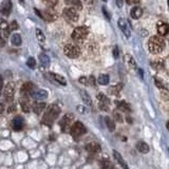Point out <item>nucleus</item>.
<instances>
[{
    "label": "nucleus",
    "instance_id": "7c9ffc66",
    "mask_svg": "<svg viewBox=\"0 0 169 169\" xmlns=\"http://www.w3.org/2000/svg\"><path fill=\"white\" fill-rule=\"evenodd\" d=\"M105 122H106V125L108 127V129L111 131V132H113L114 130H115V124H114V122L111 120L110 117H105Z\"/></svg>",
    "mask_w": 169,
    "mask_h": 169
},
{
    "label": "nucleus",
    "instance_id": "c756f323",
    "mask_svg": "<svg viewBox=\"0 0 169 169\" xmlns=\"http://www.w3.org/2000/svg\"><path fill=\"white\" fill-rule=\"evenodd\" d=\"M101 169H114L113 164L109 160H101Z\"/></svg>",
    "mask_w": 169,
    "mask_h": 169
},
{
    "label": "nucleus",
    "instance_id": "5701e85b",
    "mask_svg": "<svg viewBox=\"0 0 169 169\" xmlns=\"http://www.w3.org/2000/svg\"><path fill=\"white\" fill-rule=\"evenodd\" d=\"M11 9H12V4L11 2L6 1V2H3L0 6V11H1L2 14L4 15H9L10 12H11Z\"/></svg>",
    "mask_w": 169,
    "mask_h": 169
},
{
    "label": "nucleus",
    "instance_id": "20e7f679",
    "mask_svg": "<svg viewBox=\"0 0 169 169\" xmlns=\"http://www.w3.org/2000/svg\"><path fill=\"white\" fill-rule=\"evenodd\" d=\"M64 53L66 56L70 57V58H77L80 55V49L75 44H67L64 48Z\"/></svg>",
    "mask_w": 169,
    "mask_h": 169
},
{
    "label": "nucleus",
    "instance_id": "2f4dec72",
    "mask_svg": "<svg viewBox=\"0 0 169 169\" xmlns=\"http://www.w3.org/2000/svg\"><path fill=\"white\" fill-rule=\"evenodd\" d=\"M36 38L39 42H44V40H46L43 33H42V31L40 29H36Z\"/></svg>",
    "mask_w": 169,
    "mask_h": 169
},
{
    "label": "nucleus",
    "instance_id": "9b49d317",
    "mask_svg": "<svg viewBox=\"0 0 169 169\" xmlns=\"http://www.w3.org/2000/svg\"><path fill=\"white\" fill-rule=\"evenodd\" d=\"M117 24L122 30V32L124 33V35L126 37H130V29L128 27V22H127L124 18H120L117 21Z\"/></svg>",
    "mask_w": 169,
    "mask_h": 169
},
{
    "label": "nucleus",
    "instance_id": "3c124183",
    "mask_svg": "<svg viewBox=\"0 0 169 169\" xmlns=\"http://www.w3.org/2000/svg\"><path fill=\"white\" fill-rule=\"evenodd\" d=\"M114 169H115V168H114Z\"/></svg>",
    "mask_w": 169,
    "mask_h": 169
},
{
    "label": "nucleus",
    "instance_id": "58836bf2",
    "mask_svg": "<svg viewBox=\"0 0 169 169\" xmlns=\"http://www.w3.org/2000/svg\"><path fill=\"white\" fill-rule=\"evenodd\" d=\"M0 29L4 30V31L7 30V23H6V21H1V22H0Z\"/></svg>",
    "mask_w": 169,
    "mask_h": 169
},
{
    "label": "nucleus",
    "instance_id": "ddd939ff",
    "mask_svg": "<svg viewBox=\"0 0 169 169\" xmlns=\"http://www.w3.org/2000/svg\"><path fill=\"white\" fill-rule=\"evenodd\" d=\"M23 118L21 116H16L13 121H12V128L15 131H20L22 128H23Z\"/></svg>",
    "mask_w": 169,
    "mask_h": 169
},
{
    "label": "nucleus",
    "instance_id": "aec40b11",
    "mask_svg": "<svg viewBox=\"0 0 169 169\" xmlns=\"http://www.w3.org/2000/svg\"><path fill=\"white\" fill-rule=\"evenodd\" d=\"M130 15L133 19H138L142 15H143V10H142V7L140 6H134L132 7V10H131Z\"/></svg>",
    "mask_w": 169,
    "mask_h": 169
},
{
    "label": "nucleus",
    "instance_id": "cd10ccee",
    "mask_svg": "<svg viewBox=\"0 0 169 169\" xmlns=\"http://www.w3.org/2000/svg\"><path fill=\"white\" fill-rule=\"evenodd\" d=\"M122 88H123V84H115V86L111 87V88L109 89V93H110L111 95H117V94L120 93V91L122 90Z\"/></svg>",
    "mask_w": 169,
    "mask_h": 169
},
{
    "label": "nucleus",
    "instance_id": "412c9836",
    "mask_svg": "<svg viewBox=\"0 0 169 169\" xmlns=\"http://www.w3.org/2000/svg\"><path fill=\"white\" fill-rule=\"evenodd\" d=\"M46 107H47L46 103H40V101H39V103H35L33 106V111L36 114H40L42 111L46 109Z\"/></svg>",
    "mask_w": 169,
    "mask_h": 169
},
{
    "label": "nucleus",
    "instance_id": "e433bc0d",
    "mask_svg": "<svg viewBox=\"0 0 169 169\" xmlns=\"http://www.w3.org/2000/svg\"><path fill=\"white\" fill-rule=\"evenodd\" d=\"M19 27H18V23H17V21H12L11 22V30H17Z\"/></svg>",
    "mask_w": 169,
    "mask_h": 169
},
{
    "label": "nucleus",
    "instance_id": "f3484780",
    "mask_svg": "<svg viewBox=\"0 0 169 169\" xmlns=\"http://www.w3.org/2000/svg\"><path fill=\"white\" fill-rule=\"evenodd\" d=\"M49 75L51 76L52 79H53L54 81H56V83H58L59 84H61V86H66L67 84V80L66 78L64 77V76L59 75V74H56V73H49Z\"/></svg>",
    "mask_w": 169,
    "mask_h": 169
},
{
    "label": "nucleus",
    "instance_id": "0eeeda50",
    "mask_svg": "<svg viewBox=\"0 0 169 169\" xmlns=\"http://www.w3.org/2000/svg\"><path fill=\"white\" fill-rule=\"evenodd\" d=\"M3 95L6 101H12L14 99V95H15V84L14 83H9L6 84V88H4V92Z\"/></svg>",
    "mask_w": 169,
    "mask_h": 169
},
{
    "label": "nucleus",
    "instance_id": "09e8293b",
    "mask_svg": "<svg viewBox=\"0 0 169 169\" xmlns=\"http://www.w3.org/2000/svg\"><path fill=\"white\" fill-rule=\"evenodd\" d=\"M2 46H3V39L0 38V47H2Z\"/></svg>",
    "mask_w": 169,
    "mask_h": 169
},
{
    "label": "nucleus",
    "instance_id": "c9c22d12",
    "mask_svg": "<svg viewBox=\"0 0 169 169\" xmlns=\"http://www.w3.org/2000/svg\"><path fill=\"white\" fill-rule=\"evenodd\" d=\"M113 115H114V117H115V120L117 121L118 123H122V122H123V116H122V115H121V113H118L117 111H114Z\"/></svg>",
    "mask_w": 169,
    "mask_h": 169
},
{
    "label": "nucleus",
    "instance_id": "2eb2a0df",
    "mask_svg": "<svg viewBox=\"0 0 169 169\" xmlns=\"http://www.w3.org/2000/svg\"><path fill=\"white\" fill-rule=\"evenodd\" d=\"M84 148H86V150L88 151V152H90V153H97V152L101 151V146H99V144L95 143V142L88 143Z\"/></svg>",
    "mask_w": 169,
    "mask_h": 169
},
{
    "label": "nucleus",
    "instance_id": "a19ab883",
    "mask_svg": "<svg viewBox=\"0 0 169 169\" xmlns=\"http://www.w3.org/2000/svg\"><path fill=\"white\" fill-rule=\"evenodd\" d=\"M79 83H81V84H88V79L84 77V76H83V77L79 78Z\"/></svg>",
    "mask_w": 169,
    "mask_h": 169
},
{
    "label": "nucleus",
    "instance_id": "39448f33",
    "mask_svg": "<svg viewBox=\"0 0 169 169\" xmlns=\"http://www.w3.org/2000/svg\"><path fill=\"white\" fill-rule=\"evenodd\" d=\"M64 17L69 23H73L78 20V13L75 7H67L64 11Z\"/></svg>",
    "mask_w": 169,
    "mask_h": 169
},
{
    "label": "nucleus",
    "instance_id": "a18cd8bd",
    "mask_svg": "<svg viewBox=\"0 0 169 169\" xmlns=\"http://www.w3.org/2000/svg\"><path fill=\"white\" fill-rule=\"evenodd\" d=\"M94 77L93 76H90V78H89V83H90V84H92V86H94Z\"/></svg>",
    "mask_w": 169,
    "mask_h": 169
},
{
    "label": "nucleus",
    "instance_id": "4468645a",
    "mask_svg": "<svg viewBox=\"0 0 169 169\" xmlns=\"http://www.w3.org/2000/svg\"><path fill=\"white\" fill-rule=\"evenodd\" d=\"M97 99L99 101V107H101V110L108 111V109H109V99L107 98V96H105L104 94H98Z\"/></svg>",
    "mask_w": 169,
    "mask_h": 169
},
{
    "label": "nucleus",
    "instance_id": "dca6fc26",
    "mask_svg": "<svg viewBox=\"0 0 169 169\" xmlns=\"http://www.w3.org/2000/svg\"><path fill=\"white\" fill-rule=\"evenodd\" d=\"M32 97L36 101H42V99H46L48 97V91L43 90V89H40L38 91H35L33 94H32Z\"/></svg>",
    "mask_w": 169,
    "mask_h": 169
},
{
    "label": "nucleus",
    "instance_id": "f704fd0d",
    "mask_svg": "<svg viewBox=\"0 0 169 169\" xmlns=\"http://www.w3.org/2000/svg\"><path fill=\"white\" fill-rule=\"evenodd\" d=\"M68 3H70L74 6H76V9H78V10H81V7H83V6H81V3L79 1H68Z\"/></svg>",
    "mask_w": 169,
    "mask_h": 169
},
{
    "label": "nucleus",
    "instance_id": "4c0bfd02",
    "mask_svg": "<svg viewBox=\"0 0 169 169\" xmlns=\"http://www.w3.org/2000/svg\"><path fill=\"white\" fill-rule=\"evenodd\" d=\"M153 67H155V69H158V70H161V69H163V64L161 63H153L151 64Z\"/></svg>",
    "mask_w": 169,
    "mask_h": 169
},
{
    "label": "nucleus",
    "instance_id": "8fccbe9b",
    "mask_svg": "<svg viewBox=\"0 0 169 169\" xmlns=\"http://www.w3.org/2000/svg\"><path fill=\"white\" fill-rule=\"evenodd\" d=\"M167 128H168V129H169V123H168V124H167Z\"/></svg>",
    "mask_w": 169,
    "mask_h": 169
},
{
    "label": "nucleus",
    "instance_id": "ea45409f",
    "mask_svg": "<svg viewBox=\"0 0 169 169\" xmlns=\"http://www.w3.org/2000/svg\"><path fill=\"white\" fill-rule=\"evenodd\" d=\"M113 56H114V58H117V57H118V48H117V47H114V49H113Z\"/></svg>",
    "mask_w": 169,
    "mask_h": 169
},
{
    "label": "nucleus",
    "instance_id": "c85d7f7f",
    "mask_svg": "<svg viewBox=\"0 0 169 169\" xmlns=\"http://www.w3.org/2000/svg\"><path fill=\"white\" fill-rule=\"evenodd\" d=\"M109 80H110V78H109V76L107 75V74H101V75L98 76V84H101V86H106V84H109Z\"/></svg>",
    "mask_w": 169,
    "mask_h": 169
},
{
    "label": "nucleus",
    "instance_id": "37998d69",
    "mask_svg": "<svg viewBox=\"0 0 169 169\" xmlns=\"http://www.w3.org/2000/svg\"><path fill=\"white\" fill-rule=\"evenodd\" d=\"M16 110V107L14 106H11V107H9V113H12V112H14V111Z\"/></svg>",
    "mask_w": 169,
    "mask_h": 169
},
{
    "label": "nucleus",
    "instance_id": "a211bd4d",
    "mask_svg": "<svg viewBox=\"0 0 169 169\" xmlns=\"http://www.w3.org/2000/svg\"><path fill=\"white\" fill-rule=\"evenodd\" d=\"M115 105L118 108V110L124 111V112H130L131 111V107L129 104H127L126 101H116Z\"/></svg>",
    "mask_w": 169,
    "mask_h": 169
},
{
    "label": "nucleus",
    "instance_id": "f03ea898",
    "mask_svg": "<svg viewBox=\"0 0 169 169\" xmlns=\"http://www.w3.org/2000/svg\"><path fill=\"white\" fill-rule=\"evenodd\" d=\"M149 51L153 54H159L165 49V41L160 36H152L148 42Z\"/></svg>",
    "mask_w": 169,
    "mask_h": 169
},
{
    "label": "nucleus",
    "instance_id": "49530a36",
    "mask_svg": "<svg viewBox=\"0 0 169 169\" xmlns=\"http://www.w3.org/2000/svg\"><path fill=\"white\" fill-rule=\"evenodd\" d=\"M103 12H104V14L106 15V17H107V18H108V19H110V15L108 14V12H106V9H105V7H103Z\"/></svg>",
    "mask_w": 169,
    "mask_h": 169
},
{
    "label": "nucleus",
    "instance_id": "1a4fd4ad",
    "mask_svg": "<svg viewBox=\"0 0 169 169\" xmlns=\"http://www.w3.org/2000/svg\"><path fill=\"white\" fill-rule=\"evenodd\" d=\"M34 89H35V84L31 81H28V83H24L22 84L21 89H20V92H21V95L22 96H26L29 95V94H33L34 93Z\"/></svg>",
    "mask_w": 169,
    "mask_h": 169
},
{
    "label": "nucleus",
    "instance_id": "393cba45",
    "mask_svg": "<svg viewBox=\"0 0 169 169\" xmlns=\"http://www.w3.org/2000/svg\"><path fill=\"white\" fill-rule=\"evenodd\" d=\"M21 36L20 34H17V33H14L13 35L11 37V42L13 46H16V47H19L21 44Z\"/></svg>",
    "mask_w": 169,
    "mask_h": 169
},
{
    "label": "nucleus",
    "instance_id": "bb28decb",
    "mask_svg": "<svg viewBox=\"0 0 169 169\" xmlns=\"http://www.w3.org/2000/svg\"><path fill=\"white\" fill-rule=\"evenodd\" d=\"M80 96H81V98H83V101H84L86 105H88V106L92 105V99L90 97V95H89V94L87 93L84 90H80Z\"/></svg>",
    "mask_w": 169,
    "mask_h": 169
},
{
    "label": "nucleus",
    "instance_id": "a878e982",
    "mask_svg": "<svg viewBox=\"0 0 169 169\" xmlns=\"http://www.w3.org/2000/svg\"><path fill=\"white\" fill-rule=\"evenodd\" d=\"M39 61H40V64L44 67V68H48L50 66V58H49V56L44 53H41L40 55H39Z\"/></svg>",
    "mask_w": 169,
    "mask_h": 169
},
{
    "label": "nucleus",
    "instance_id": "72a5a7b5",
    "mask_svg": "<svg viewBox=\"0 0 169 169\" xmlns=\"http://www.w3.org/2000/svg\"><path fill=\"white\" fill-rule=\"evenodd\" d=\"M27 66L29 67V68H35V66H36V60H35V58L34 57H30V58L27 60Z\"/></svg>",
    "mask_w": 169,
    "mask_h": 169
},
{
    "label": "nucleus",
    "instance_id": "c03bdc74",
    "mask_svg": "<svg viewBox=\"0 0 169 169\" xmlns=\"http://www.w3.org/2000/svg\"><path fill=\"white\" fill-rule=\"evenodd\" d=\"M3 88V77L0 75V90Z\"/></svg>",
    "mask_w": 169,
    "mask_h": 169
},
{
    "label": "nucleus",
    "instance_id": "f257e3e1",
    "mask_svg": "<svg viewBox=\"0 0 169 169\" xmlns=\"http://www.w3.org/2000/svg\"><path fill=\"white\" fill-rule=\"evenodd\" d=\"M60 108L57 105H51L48 107V110L46 111L43 117H42V123L47 126H51L54 123V121L58 117L60 114Z\"/></svg>",
    "mask_w": 169,
    "mask_h": 169
},
{
    "label": "nucleus",
    "instance_id": "6ab92c4d",
    "mask_svg": "<svg viewBox=\"0 0 169 169\" xmlns=\"http://www.w3.org/2000/svg\"><path fill=\"white\" fill-rule=\"evenodd\" d=\"M136 148H138V150L140 151L141 153H144V155L149 152V146L143 141L138 142V144H136Z\"/></svg>",
    "mask_w": 169,
    "mask_h": 169
},
{
    "label": "nucleus",
    "instance_id": "f8f14e48",
    "mask_svg": "<svg viewBox=\"0 0 169 169\" xmlns=\"http://www.w3.org/2000/svg\"><path fill=\"white\" fill-rule=\"evenodd\" d=\"M156 31H158V33L162 36L167 35V34L169 33L168 23H166V22H164V21H159L158 26H156Z\"/></svg>",
    "mask_w": 169,
    "mask_h": 169
},
{
    "label": "nucleus",
    "instance_id": "423d86ee",
    "mask_svg": "<svg viewBox=\"0 0 169 169\" xmlns=\"http://www.w3.org/2000/svg\"><path fill=\"white\" fill-rule=\"evenodd\" d=\"M88 33H89L88 28H86V27H78L72 33V38L75 41H81L88 36Z\"/></svg>",
    "mask_w": 169,
    "mask_h": 169
},
{
    "label": "nucleus",
    "instance_id": "9d476101",
    "mask_svg": "<svg viewBox=\"0 0 169 169\" xmlns=\"http://www.w3.org/2000/svg\"><path fill=\"white\" fill-rule=\"evenodd\" d=\"M35 12L38 16H40L42 19H44V20H47V21H53L57 18V15L51 13V12H49V11L41 12V11H38V10H35Z\"/></svg>",
    "mask_w": 169,
    "mask_h": 169
},
{
    "label": "nucleus",
    "instance_id": "6e6552de",
    "mask_svg": "<svg viewBox=\"0 0 169 169\" xmlns=\"http://www.w3.org/2000/svg\"><path fill=\"white\" fill-rule=\"evenodd\" d=\"M73 118H74V114H71V113L66 114V115H64V117L61 118V121L59 122V125H60L61 129H63L64 131H66L67 128L72 125Z\"/></svg>",
    "mask_w": 169,
    "mask_h": 169
},
{
    "label": "nucleus",
    "instance_id": "b1692460",
    "mask_svg": "<svg viewBox=\"0 0 169 169\" xmlns=\"http://www.w3.org/2000/svg\"><path fill=\"white\" fill-rule=\"evenodd\" d=\"M20 105H21V109L23 112L28 113L30 111V104H29V99L28 97H26V96H23V97L21 98L20 101Z\"/></svg>",
    "mask_w": 169,
    "mask_h": 169
},
{
    "label": "nucleus",
    "instance_id": "473e14b6",
    "mask_svg": "<svg viewBox=\"0 0 169 169\" xmlns=\"http://www.w3.org/2000/svg\"><path fill=\"white\" fill-rule=\"evenodd\" d=\"M125 58H126V61L129 64H130L131 67H136V64H135V61H134V59H133V57L131 56V55H129V54H127V55L125 56Z\"/></svg>",
    "mask_w": 169,
    "mask_h": 169
},
{
    "label": "nucleus",
    "instance_id": "79ce46f5",
    "mask_svg": "<svg viewBox=\"0 0 169 169\" xmlns=\"http://www.w3.org/2000/svg\"><path fill=\"white\" fill-rule=\"evenodd\" d=\"M4 110H6V106H4L3 103H0V114L3 113Z\"/></svg>",
    "mask_w": 169,
    "mask_h": 169
},
{
    "label": "nucleus",
    "instance_id": "4be33fe9",
    "mask_svg": "<svg viewBox=\"0 0 169 169\" xmlns=\"http://www.w3.org/2000/svg\"><path fill=\"white\" fill-rule=\"evenodd\" d=\"M113 155H114V158H115V160L117 161L118 164H120V165L122 166V167H123L124 169H129V167H128V166H127L126 162H125V161H124V159L122 158V155H120V153L117 152V151L114 150V151H113Z\"/></svg>",
    "mask_w": 169,
    "mask_h": 169
},
{
    "label": "nucleus",
    "instance_id": "de8ad7c7",
    "mask_svg": "<svg viewBox=\"0 0 169 169\" xmlns=\"http://www.w3.org/2000/svg\"><path fill=\"white\" fill-rule=\"evenodd\" d=\"M116 4H117L118 6H122V4H123V2H122V1H117V2H116Z\"/></svg>",
    "mask_w": 169,
    "mask_h": 169
},
{
    "label": "nucleus",
    "instance_id": "7ed1b4c3",
    "mask_svg": "<svg viewBox=\"0 0 169 169\" xmlns=\"http://www.w3.org/2000/svg\"><path fill=\"white\" fill-rule=\"evenodd\" d=\"M87 132V129L83 123L80 122H75L71 127V134L73 136L74 140L77 141L80 136H83L84 133Z\"/></svg>",
    "mask_w": 169,
    "mask_h": 169
}]
</instances>
